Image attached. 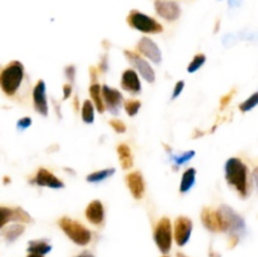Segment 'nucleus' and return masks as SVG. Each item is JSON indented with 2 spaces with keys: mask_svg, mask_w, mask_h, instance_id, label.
Returning <instances> with one entry per match:
<instances>
[{
  "mask_svg": "<svg viewBox=\"0 0 258 257\" xmlns=\"http://www.w3.org/2000/svg\"><path fill=\"white\" fill-rule=\"evenodd\" d=\"M224 174L228 185L233 186L237 193L246 198L248 196V169L239 158H229L224 165Z\"/></svg>",
  "mask_w": 258,
  "mask_h": 257,
  "instance_id": "1",
  "label": "nucleus"
},
{
  "mask_svg": "<svg viewBox=\"0 0 258 257\" xmlns=\"http://www.w3.org/2000/svg\"><path fill=\"white\" fill-rule=\"evenodd\" d=\"M219 222H221L222 232H227L231 238H239L242 233L246 231V223L244 219L234 211L232 207L223 204L217 209Z\"/></svg>",
  "mask_w": 258,
  "mask_h": 257,
  "instance_id": "2",
  "label": "nucleus"
},
{
  "mask_svg": "<svg viewBox=\"0 0 258 257\" xmlns=\"http://www.w3.org/2000/svg\"><path fill=\"white\" fill-rule=\"evenodd\" d=\"M24 80V66L19 60L10 62L0 72V87L7 96H14Z\"/></svg>",
  "mask_w": 258,
  "mask_h": 257,
  "instance_id": "3",
  "label": "nucleus"
},
{
  "mask_svg": "<svg viewBox=\"0 0 258 257\" xmlns=\"http://www.w3.org/2000/svg\"><path fill=\"white\" fill-rule=\"evenodd\" d=\"M59 227L66 236L78 246H86L91 242L92 234L88 228H86L82 223L70 218V217H63L59 219Z\"/></svg>",
  "mask_w": 258,
  "mask_h": 257,
  "instance_id": "4",
  "label": "nucleus"
},
{
  "mask_svg": "<svg viewBox=\"0 0 258 257\" xmlns=\"http://www.w3.org/2000/svg\"><path fill=\"white\" fill-rule=\"evenodd\" d=\"M127 24L133 29L145 33V34H159L164 30L163 25L158 20L139 10H131L130 14L127 15Z\"/></svg>",
  "mask_w": 258,
  "mask_h": 257,
  "instance_id": "5",
  "label": "nucleus"
},
{
  "mask_svg": "<svg viewBox=\"0 0 258 257\" xmlns=\"http://www.w3.org/2000/svg\"><path fill=\"white\" fill-rule=\"evenodd\" d=\"M154 241L164 254L170 251L171 243H173V228H171L170 219L163 217L156 223L155 229H154Z\"/></svg>",
  "mask_w": 258,
  "mask_h": 257,
  "instance_id": "6",
  "label": "nucleus"
},
{
  "mask_svg": "<svg viewBox=\"0 0 258 257\" xmlns=\"http://www.w3.org/2000/svg\"><path fill=\"white\" fill-rule=\"evenodd\" d=\"M126 59L130 62V65L135 68L139 72V75L144 78L145 81H148L149 83L155 82V71L154 68L149 65V62L146 59H144L141 55H139L136 52H133V50H125L123 52Z\"/></svg>",
  "mask_w": 258,
  "mask_h": 257,
  "instance_id": "7",
  "label": "nucleus"
},
{
  "mask_svg": "<svg viewBox=\"0 0 258 257\" xmlns=\"http://www.w3.org/2000/svg\"><path fill=\"white\" fill-rule=\"evenodd\" d=\"M101 92H102L105 110H107L111 115H118L121 110V106L123 103L122 93L118 90H116V88L110 87L107 85L101 87Z\"/></svg>",
  "mask_w": 258,
  "mask_h": 257,
  "instance_id": "8",
  "label": "nucleus"
},
{
  "mask_svg": "<svg viewBox=\"0 0 258 257\" xmlns=\"http://www.w3.org/2000/svg\"><path fill=\"white\" fill-rule=\"evenodd\" d=\"M193 231V222L185 216H180L175 219L174 223V238L178 246L183 247L189 242Z\"/></svg>",
  "mask_w": 258,
  "mask_h": 257,
  "instance_id": "9",
  "label": "nucleus"
},
{
  "mask_svg": "<svg viewBox=\"0 0 258 257\" xmlns=\"http://www.w3.org/2000/svg\"><path fill=\"white\" fill-rule=\"evenodd\" d=\"M30 184L37 186H44V188L52 189H63L64 183L60 179H58L52 171L45 168H39L35 175L30 179Z\"/></svg>",
  "mask_w": 258,
  "mask_h": 257,
  "instance_id": "10",
  "label": "nucleus"
},
{
  "mask_svg": "<svg viewBox=\"0 0 258 257\" xmlns=\"http://www.w3.org/2000/svg\"><path fill=\"white\" fill-rule=\"evenodd\" d=\"M9 222L17 223H32L33 219L24 209L0 207V228H4Z\"/></svg>",
  "mask_w": 258,
  "mask_h": 257,
  "instance_id": "11",
  "label": "nucleus"
},
{
  "mask_svg": "<svg viewBox=\"0 0 258 257\" xmlns=\"http://www.w3.org/2000/svg\"><path fill=\"white\" fill-rule=\"evenodd\" d=\"M154 8H155L156 14L168 22H174V20L179 19L181 14L180 5L173 0H155Z\"/></svg>",
  "mask_w": 258,
  "mask_h": 257,
  "instance_id": "12",
  "label": "nucleus"
},
{
  "mask_svg": "<svg viewBox=\"0 0 258 257\" xmlns=\"http://www.w3.org/2000/svg\"><path fill=\"white\" fill-rule=\"evenodd\" d=\"M33 105H34L35 111L43 117L48 116V100H47V86L43 80H39L35 83L33 88Z\"/></svg>",
  "mask_w": 258,
  "mask_h": 257,
  "instance_id": "13",
  "label": "nucleus"
},
{
  "mask_svg": "<svg viewBox=\"0 0 258 257\" xmlns=\"http://www.w3.org/2000/svg\"><path fill=\"white\" fill-rule=\"evenodd\" d=\"M138 50L143 55H145L146 58L151 60L155 65H159L161 63V59H163V55H161V50L159 48V45L154 42L151 38L144 37L139 40L138 43Z\"/></svg>",
  "mask_w": 258,
  "mask_h": 257,
  "instance_id": "14",
  "label": "nucleus"
},
{
  "mask_svg": "<svg viewBox=\"0 0 258 257\" xmlns=\"http://www.w3.org/2000/svg\"><path fill=\"white\" fill-rule=\"evenodd\" d=\"M126 184L130 189L131 196L135 199L140 201L145 194V180L140 171H133L128 175H126Z\"/></svg>",
  "mask_w": 258,
  "mask_h": 257,
  "instance_id": "15",
  "label": "nucleus"
},
{
  "mask_svg": "<svg viewBox=\"0 0 258 257\" xmlns=\"http://www.w3.org/2000/svg\"><path fill=\"white\" fill-rule=\"evenodd\" d=\"M121 87L133 95L141 92V82L135 70H126L121 77Z\"/></svg>",
  "mask_w": 258,
  "mask_h": 257,
  "instance_id": "16",
  "label": "nucleus"
},
{
  "mask_svg": "<svg viewBox=\"0 0 258 257\" xmlns=\"http://www.w3.org/2000/svg\"><path fill=\"white\" fill-rule=\"evenodd\" d=\"M86 218L95 226H101L105 221V208H103L102 202L96 199L92 201L86 208Z\"/></svg>",
  "mask_w": 258,
  "mask_h": 257,
  "instance_id": "17",
  "label": "nucleus"
},
{
  "mask_svg": "<svg viewBox=\"0 0 258 257\" xmlns=\"http://www.w3.org/2000/svg\"><path fill=\"white\" fill-rule=\"evenodd\" d=\"M202 223L208 231L211 232H222L221 222L217 211L212 208H204L202 211Z\"/></svg>",
  "mask_w": 258,
  "mask_h": 257,
  "instance_id": "18",
  "label": "nucleus"
},
{
  "mask_svg": "<svg viewBox=\"0 0 258 257\" xmlns=\"http://www.w3.org/2000/svg\"><path fill=\"white\" fill-rule=\"evenodd\" d=\"M196 176H197V170L194 168L186 169L185 171L181 175V181L180 186H179V191L181 194H185L190 190L191 188L196 184Z\"/></svg>",
  "mask_w": 258,
  "mask_h": 257,
  "instance_id": "19",
  "label": "nucleus"
},
{
  "mask_svg": "<svg viewBox=\"0 0 258 257\" xmlns=\"http://www.w3.org/2000/svg\"><path fill=\"white\" fill-rule=\"evenodd\" d=\"M117 154L118 159H120L121 168L127 170V169H130L131 166L134 165V158L130 146L126 145V144H120V145L117 146Z\"/></svg>",
  "mask_w": 258,
  "mask_h": 257,
  "instance_id": "20",
  "label": "nucleus"
},
{
  "mask_svg": "<svg viewBox=\"0 0 258 257\" xmlns=\"http://www.w3.org/2000/svg\"><path fill=\"white\" fill-rule=\"evenodd\" d=\"M24 224L22 223L10 224V226L3 228L2 236L7 239V242H14L15 239H18L23 233H24Z\"/></svg>",
  "mask_w": 258,
  "mask_h": 257,
  "instance_id": "21",
  "label": "nucleus"
},
{
  "mask_svg": "<svg viewBox=\"0 0 258 257\" xmlns=\"http://www.w3.org/2000/svg\"><path fill=\"white\" fill-rule=\"evenodd\" d=\"M90 95L92 98V103L96 110L100 113L105 112V105L102 100V92H101V86L98 83H92L90 87Z\"/></svg>",
  "mask_w": 258,
  "mask_h": 257,
  "instance_id": "22",
  "label": "nucleus"
},
{
  "mask_svg": "<svg viewBox=\"0 0 258 257\" xmlns=\"http://www.w3.org/2000/svg\"><path fill=\"white\" fill-rule=\"evenodd\" d=\"M166 150L170 153V160L174 163V168H178V166L181 165H185L186 163L191 160V159L196 156V151L194 150H188V151H183V153H179V154H173L171 153L170 148L166 149Z\"/></svg>",
  "mask_w": 258,
  "mask_h": 257,
  "instance_id": "23",
  "label": "nucleus"
},
{
  "mask_svg": "<svg viewBox=\"0 0 258 257\" xmlns=\"http://www.w3.org/2000/svg\"><path fill=\"white\" fill-rule=\"evenodd\" d=\"M50 249H52V246L44 239H33L28 243V252L29 253H38L44 256L45 253L50 252Z\"/></svg>",
  "mask_w": 258,
  "mask_h": 257,
  "instance_id": "24",
  "label": "nucleus"
},
{
  "mask_svg": "<svg viewBox=\"0 0 258 257\" xmlns=\"http://www.w3.org/2000/svg\"><path fill=\"white\" fill-rule=\"evenodd\" d=\"M115 173H116L115 168H107V169H102V170H96L93 171V173L88 174L86 180H87L88 183L97 184V183H101V181L106 180V179L111 178Z\"/></svg>",
  "mask_w": 258,
  "mask_h": 257,
  "instance_id": "25",
  "label": "nucleus"
},
{
  "mask_svg": "<svg viewBox=\"0 0 258 257\" xmlns=\"http://www.w3.org/2000/svg\"><path fill=\"white\" fill-rule=\"evenodd\" d=\"M81 115H82L83 122L93 123V121H95V106H93L92 101L86 100L83 102L82 108H81Z\"/></svg>",
  "mask_w": 258,
  "mask_h": 257,
  "instance_id": "26",
  "label": "nucleus"
},
{
  "mask_svg": "<svg viewBox=\"0 0 258 257\" xmlns=\"http://www.w3.org/2000/svg\"><path fill=\"white\" fill-rule=\"evenodd\" d=\"M206 60H207L206 54H203V53H198V54L194 55L193 60L189 63L186 71H188L189 73H196L197 71H199L202 67H203L204 63H206Z\"/></svg>",
  "mask_w": 258,
  "mask_h": 257,
  "instance_id": "27",
  "label": "nucleus"
},
{
  "mask_svg": "<svg viewBox=\"0 0 258 257\" xmlns=\"http://www.w3.org/2000/svg\"><path fill=\"white\" fill-rule=\"evenodd\" d=\"M256 106H258V91L254 92L253 95L249 96L244 102H242L241 105H239V110H241L242 112H248V111L253 110Z\"/></svg>",
  "mask_w": 258,
  "mask_h": 257,
  "instance_id": "28",
  "label": "nucleus"
},
{
  "mask_svg": "<svg viewBox=\"0 0 258 257\" xmlns=\"http://www.w3.org/2000/svg\"><path fill=\"white\" fill-rule=\"evenodd\" d=\"M123 107H125L126 113L131 116V117H134V116L138 115L139 110L141 107V102L139 100H127L123 102Z\"/></svg>",
  "mask_w": 258,
  "mask_h": 257,
  "instance_id": "29",
  "label": "nucleus"
},
{
  "mask_svg": "<svg viewBox=\"0 0 258 257\" xmlns=\"http://www.w3.org/2000/svg\"><path fill=\"white\" fill-rule=\"evenodd\" d=\"M110 126L113 128V131L118 134H123L126 133V125L118 118H113V120L110 121Z\"/></svg>",
  "mask_w": 258,
  "mask_h": 257,
  "instance_id": "30",
  "label": "nucleus"
},
{
  "mask_svg": "<svg viewBox=\"0 0 258 257\" xmlns=\"http://www.w3.org/2000/svg\"><path fill=\"white\" fill-rule=\"evenodd\" d=\"M64 76L70 82H75L76 78V67L75 66H67L64 68Z\"/></svg>",
  "mask_w": 258,
  "mask_h": 257,
  "instance_id": "31",
  "label": "nucleus"
},
{
  "mask_svg": "<svg viewBox=\"0 0 258 257\" xmlns=\"http://www.w3.org/2000/svg\"><path fill=\"white\" fill-rule=\"evenodd\" d=\"M184 87H185V83H184V81H178V82L175 83V86H174V91H173V95H171V98H173V100H175V98L178 97L181 92H183Z\"/></svg>",
  "mask_w": 258,
  "mask_h": 257,
  "instance_id": "32",
  "label": "nucleus"
},
{
  "mask_svg": "<svg viewBox=\"0 0 258 257\" xmlns=\"http://www.w3.org/2000/svg\"><path fill=\"white\" fill-rule=\"evenodd\" d=\"M30 126H32V118L30 117H22L17 122V127L19 130H25V128L30 127Z\"/></svg>",
  "mask_w": 258,
  "mask_h": 257,
  "instance_id": "33",
  "label": "nucleus"
},
{
  "mask_svg": "<svg viewBox=\"0 0 258 257\" xmlns=\"http://www.w3.org/2000/svg\"><path fill=\"white\" fill-rule=\"evenodd\" d=\"M97 70L100 71V72H102V73L107 72V70H108V58H107V55H103V57L101 58V62L98 63Z\"/></svg>",
  "mask_w": 258,
  "mask_h": 257,
  "instance_id": "34",
  "label": "nucleus"
},
{
  "mask_svg": "<svg viewBox=\"0 0 258 257\" xmlns=\"http://www.w3.org/2000/svg\"><path fill=\"white\" fill-rule=\"evenodd\" d=\"M71 95H72V86H71L70 83H66V85L63 86V98L67 100V98L71 97Z\"/></svg>",
  "mask_w": 258,
  "mask_h": 257,
  "instance_id": "35",
  "label": "nucleus"
},
{
  "mask_svg": "<svg viewBox=\"0 0 258 257\" xmlns=\"http://www.w3.org/2000/svg\"><path fill=\"white\" fill-rule=\"evenodd\" d=\"M233 95H234V91H232L231 93H228V95H226L223 98H222V100H221V106H222V107H226V106L228 105L229 102H231L232 96H233Z\"/></svg>",
  "mask_w": 258,
  "mask_h": 257,
  "instance_id": "36",
  "label": "nucleus"
},
{
  "mask_svg": "<svg viewBox=\"0 0 258 257\" xmlns=\"http://www.w3.org/2000/svg\"><path fill=\"white\" fill-rule=\"evenodd\" d=\"M97 72H98L97 68H95V67H91V68H90L91 80H92V81H95V80H96V77H97Z\"/></svg>",
  "mask_w": 258,
  "mask_h": 257,
  "instance_id": "37",
  "label": "nucleus"
},
{
  "mask_svg": "<svg viewBox=\"0 0 258 257\" xmlns=\"http://www.w3.org/2000/svg\"><path fill=\"white\" fill-rule=\"evenodd\" d=\"M252 178H253L254 185H256L257 189H258V166H257L256 169H254L253 173H252Z\"/></svg>",
  "mask_w": 258,
  "mask_h": 257,
  "instance_id": "38",
  "label": "nucleus"
},
{
  "mask_svg": "<svg viewBox=\"0 0 258 257\" xmlns=\"http://www.w3.org/2000/svg\"><path fill=\"white\" fill-rule=\"evenodd\" d=\"M76 257H95V256H93L92 253H90V252H82V253L78 254V256Z\"/></svg>",
  "mask_w": 258,
  "mask_h": 257,
  "instance_id": "39",
  "label": "nucleus"
},
{
  "mask_svg": "<svg viewBox=\"0 0 258 257\" xmlns=\"http://www.w3.org/2000/svg\"><path fill=\"white\" fill-rule=\"evenodd\" d=\"M78 108H80V102H78V96H76L75 97V110L78 111Z\"/></svg>",
  "mask_w": 258,
  "mask_h": 257,
  "instance_id": "40",
  "label": "nucleus"
},
{
  "mask_svg": "<svg viewBox=\"0 0 258 257\" xmlns=\"http://www.w3.org/2000/svg\"><path fill=\"white\" fill-rule=\"evenodd\" d=\"M27 257H44L43 254H38V253H29Z\"/></svg>",
  "mask_w": 258,
  "mask_h": 257,
  "instance_id": "41",
  "label": "nucleus"
},
{
  "mask_svg": "<svg viewBox=\"0 0 258 257\" xmlns=\"http://www.w3.org/2000/svg\"><path fill=\"white\" fill-rule=\"evenodd\" d=\"M209 256H211V257H221V256H219V254L214 253L213 251H211V253H209Z\"/></svg>",
  "mask_w": 258,
  "mask_h": 257,
  "instance_id": "42",
  "label": "nucleus"
},
{
  "mask_svg": "<svg viewBox=\"0 0 258 257\" xmlns=\"http://www.w3.org/2000/svg\"><path fill=\"white\" fill-rule=\"evenodd\" d=\"M176 257H186V256H185V254H183V253H178V254H176Z\"/></svg>",
  "mask_w": 258,
  "mask_h": 257,
  "instance_id": "43",
  "label": "nucleus"
},
{
  "mask_svg": "<svg viewBox=\"0 0 258 257\" xmlns=\"http://www.w3.org/2000/svg\"><path fill=\"white\" fill-rule=\"evenodd\" d=\"M4 179H5V180H4V183H9V181H10V180H9V178H7V176H5Z\"/></svg>",
  "mask_w": 258,
  "mask_h": 257,
  "instance_id": "44",
  "label": "nucleus"
},
{
  "mask_svg": "<svg viewBox=\"0 0 258 257\" xmlns=\"http://www.w3.org/2000/svg\"><path fill=\"white\" fill-rule=\"evenodd\" d=\"M163 257H168V256H163Z\"/></svg>",
  "mask_w": 258,
  "mask_h": 257,
  "instance_id": "45",
  "label": "nucleus"
}]
</instances>
